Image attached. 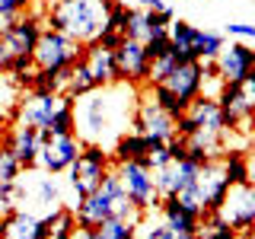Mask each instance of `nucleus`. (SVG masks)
Segmentation results:
<instances>
[{
    "label": "nucleus",
    "instance_id": "nucleus-1",
    "mask_svg": "<svg viewBox=\"0 0 255 239\" xmlns=\"http://www.w3.org/2000/svg\"><path fill=\"white\" fill-rule=\"evenodd\" d=\"M137 99V90L128 83H112L80 96L74 102L77 112V137L83 143H102L112 147L115 137L131 121V109Z\"/></svg>",
    "mask_w": 255,
    "mask_h": 239
},
{
    "label": "nucleus",
    "instance_id": "nucleus-2",
    "mask_svg": "<svg viewBox=\"0 0 255 239\" xmlns=\"http://www.w3.org/2000/svg\"><path fill=\"white\" fill-rule=\"evenodd\" d=\"M102 13L99 0H54L45 10V26L58 29L77 42H93L102 32Z\"/></svg>",
    "mask_w": 255,
    "mask_h": 239
},
{
    "label": "nucleus",
    "instance_id": "nucleus-3",
    "mask_svg": "<svg viewBox=\"0 0 255 239\" xmlns=\"http://www.w3.org/2000/svg\"><path fill=\"white\" fill-rule=\"evenodd\" d=\"M109 169H112L109 147H102V143H83L77 163L67 169V188H70V195H74V204H80L93 188H99L102 175H106Z\"/></svg>",
    "mask_w": 255,
    "mask_h": 239
},
{
    "label": "nucleus",
    "instance_id": "nucleus-4",
    "mask_svg": "<svg viewBox=\"0 0 255 239\" xmlns=\"http://www.w3.org/2000/svg\"><path fill=\"white\" fill-rule=\"evenodd\" d=\"M128 127H131V131H137L140 137H147L150 147H159V143H166V140L175 137V118L166 115V112L156 106L147 86L137 90V99H134Z\"/></svg>",
    "mask_w": 255,
    "mask_h": 239
},
{
    "label": "nucleus",
    "instance_id": "nucleus-5",
    "mask_svg": "<svg viewBox=\"0 0 255 239\" xmlns=\"http://www.w3.org/2000/svg\"><path fill=\"white\" fill-rule=\"evenodd\" d=\"M80 58H83V42L64 35L58 29H48V26L42 29V35H38V42H35V51H32V61L42 70L74 67Z\"/></svg>",
    "mask_w": 255,
    "mask_h": 239
},
{
    "label": "nucleus",
    "instance_id": "nucleus-6",
    "mask_svg": "<svg viewBox=\"0 0 255 239\" xmlns=\"http://www.w3.org/2000/svg\"><path fill=\"white\" fill-rule=\"evenodd\" d=\"M112 169L118 172V179H122V188L128 195V201L137 207V214H153L159 211V201H163V195L156 191V182H153V172L147 169L143 163H118L112 166Z\"/></svg>",
    "mask_w": 255,
    "mask_h": 239
},
{
    "label": "nucleus",
    "instance_id": "nucleus-7",
    "mask_svg": "<svg viewBox=\"0 0 255 239\" xmlns=\"http://www.w3.org/2000/svg\"><path fill=\"white\" fill-rule=\"evenodd\" d=\"M118 195H125L122 179H118L115 169H109L106 175H102L99 188H93L80 204H74L77 223H80V227H93V230H96L102 220L112 217V211H115V198H118Z\"/></svg>",
    "mask_w": 255,
    "mask_h": 239
},
{
    "label": "nucleus",
    "instance_id": "nucleus-8",
    "mask_svg": "<svg viewBox=\"0 0 255 239\" xmlns=\"http://www.w3.org/2000/svg\"><path fill=\"white\" fill-rule=\"evenodd\" d=\"M54 220H58V207L45 214H35L29 207H16V211L0 217V239H48Z\"/></svg>",
    "mask_w": 255,
    "mask_h": 239
},
{
    "label": "nucleus",
    "instance_id": "nucleus-9",
    "mask_svg": "<svg viewBox=\"0 0 255 239\" xmlns=\"http://www.w3.org/2000/svg\"><path fill=\"white\" fill-rule=\"evenodd\" d=\"M115 51V70H118V83H128L134 86V90H143L150 80V61L147 54H143V42L137 38H122L118 48H112Z\"/></svg>",
    "mask_w": 255,
    "mask_h": 239
},
{
    "label": "nucleus",
    "instance_id": "nucleus-10",
    "mask_svg": "<svg viewBox=\"0 0 255 239\" xmlns=\"http://www.w3.org/2000/svg\"><path fill=\"white\" fill-rule=\"evenodd\" d=\"M80 150H83V140L77 134H67V137H48L38 150V159H35V169L42 172H51V175H64L70 166L77 163Z\"/></svg>",
    "mask_w": 255,
    "mask_h": 239
},
{
    "label": "nucleus",
    "instance_id": "nucleus-11",
    "mask_svg": "<svg viewBox=\"0 0 255 239\" xmlns=\"http://www.w3.org/2000/svg\"><path fill=\"white\" fill-rule=\"evenodd\" d=\"M227 191H230V182H227V175H223L220 156L211 159V163H204L201 169H198V179H195V195H198V204H201V217L220 211Z\"/></svg>",
    "mask_w": 255,
    "mask_h": 239
},
{
    "label": "nucleus",
    "instance_id": "nucleus-12",
    "mask_svg": "<svg viewBox=\"0 0 255 239\" xmlns=\"http://www.w3.org/2000/svg\"><path fill=\"white\" fill-rule=\"evenodd\" d=\"M217 214L236 233H249L252 223H255V185H249V182L246 185H230Z\"/></svg>",
    "mask_w": 255,
    "mask_h": 239
},
{
    "label": "nucleus",
    "instance_id": "nucleus-13",
    "mask_svg": "<svg viewBox=\"0 0 255 239\" xmlns=\"http://www.w3.org/2000/svg\"><path fill=\"white\" fill-rule=\"evenodd\" d=\"M0 29H3V45L10 51V58L13 54H32L38 35L45 29V16L42 13H22L10 22H0Z\"/></svg>",
    "mask_w": 255,
    "mask_h": 239
},
{
    "label": "nucleus",
    "instance_id": "nucleus-14",
    "mask_svg": "<svg viewBox=\"0 0 255 239\" xmlns=\"http://www.w3.org/2000/svg\"><path fill=\"white\" fill-rule=\"evenodd\" d=\"M64 99L67 96L61 93H35L29 90L26 96H22L19 109H16V118L13 121H26V124H35V127H48L54 118V112H58L64 106Z\"/></svg>",
    "mask_w": 255,
    "mask_h": 239
},
{
    "label": "nucleus",
    "instance_id": "nucleus-15",
    "mask_svg": "<svg viewBox=\"0 0 255 239\" xmlns=\"http://www.w3.org/2000/svg\"><path fill=\"white\" fill-rule=\"evenodd\" d=\"M214 64H217V74H220L223 83H239V80L255 67V51L243 42H230V45L220 48V54L214 58Z\"/></svg>",
    "mask_w": 255,
    "mask_h": 239
},
{
    "label": "nucleus",
    "instance_id": "nucleus-16",
    "mask_svg": "<svg viewBox=\"0 0 255 239\" xmlns=\"http://www.w3.org/2000/svg\"><path fill=\"white\" fill-rule=\"evenodd\" d=\"M6 147L16 153L22 172H32L35 169V159H38V150H42V134H38L35 124H26V121H13L10 134H6Z\"/></svg>",
    "mask_w": 255,
    "mask_h": 239
},
{
    "label": "nucleus",
    "instance_id": "nucleus-17",
    "mask_svg": "<svg viewBox=\"0 0 255 239\" xmlns=\"http://www.w3.org/2000/svg\"><path fill=\"white\" fill-rule=\"evenodd\" d=\"M83 64H86V70H90L96 90H99V86L118 83L115 51H112V48H106V45H99L96 38H93V42H83Z\"/></svg>",
    "mask_w": 255,
    "mask_h": 239
},
{
    "label": "nucleus",
    "instance_id": "nucleus-18",
    "mask_svg": "<svg viewBox=\"0 0 255 239\" xmlns=\"http://www.w3.org/2000/svg\"><path fill=\"white\" fill-rule=\"evenodd\" d=\"M201 77H204V64L188 61V64H179V67L163 80V86H169V90L179 96V102L188 109V102L201 96Z\"/></svg>",
    "mask_w": 255,
    "mask_h": 239
},
{
    "label": "nucleus",
    "instance_id": "nucleus-19",
    "mask_svg": "<svg viewBox=\"0 0 255 239\" xmlns=\"http://www.w3.org/2000/svg\"><path fill=\"white\" fill-rule=\"evenodd\" d=\"M156 214L166 220V227H169L175 236H198V233H201V217L191 214L185 204H179V198H175V195L163 198Z\"/></svg>",
    "mask_w": 255,
    "mask_h": 239
},
{
    "label": "nucleus",
    "instance_id": "nucleus-20",
    "mask_svg": "<svg viewBox=\"0 0 255 239\" xmlns=\"http://www.w3.org/2000/svg\"><path fill=\"white\" fill-rule=\"evenodd\" d=\"M185 118L191 121L195 131H207V134H223L227 131V127H223V115H220L217 99H204V96L191 99L188 109H185Z\"/></svg>",
    "mask_w": 255,
    "mask_h": 239
},
{
    "label": "nucleus",
    "instance_id": "nucleus-21",
    "mask_svg": "<svg viewBox=\"0 0 255 239\" xmlns=\"http://www.w3.org/2000/svg\"><path fill=\"white\" fill-rule=\"evenodd\" d=\"M150 150H153V147H150V140L140 137L137 131H122L115 137V143L109 147L112 166H118V163H147Z\"/></svg>",
    "mask_w": 255,
    "mask_h": 239
},
{
    "label": "nucleus",
    "instance_id": "nucleus-22",
    "mask_svg": "<svg viewBox=\"0 0 255 239\" xmlns=\"http://www.w3.org/2000/svg\"><path fill=\"white\" fill-rule=\"evenodd\" d=\"M220 166L230 185H246L249 182V169H246V150L243 147H227L220 153Z\"/></svg>",
    "mask_w": 255,
    "mask_h": 239
},
{
    "label": "nucleus",
    "instance_id": "nucleus-23",
    "mask_svg": "<svg viewBox=\"0 0 255 239\" xmlns=\"http://www.w3.org/2000/svg\"><path fill=\"white\" fill-rule=\"evenodd\" d=\"M96 90V83H93V77H90V70H86V64L83 58H80L74 67H70V77H67V86H64V93L61 96H67V99H80V96H86V93H93Z\"/></svg>",
    "mask_w": 255,
    "mask_h": 239
},
{
    "label": "nucleus",
    "instance_id": "nucleus-24",
    "mask_svg": "<svg viewBox=\"0 0 255 239\" xmlns=\"http://www.w3.org/2000/svg\"><path fill=\"white\" fill-rule=\"evenodd\" d=\"M227 45L223 42L220 32H207V29H198L195 42H191V54H195L198 61H214L220 54V48Z\"/></svg>",
    "mask_w": 255,
    "mask_h": 239
},
{
    "label": "nucleus",
    "instance_id": "nucleus-25",
    "mask_svg": "<svg viewBox=\"0 0 255 239\" xmlns=\"http://www.w3.org/2000/svg\"><path fill=\"white\" fill-rule=\"evenodd\" d=\"M22 96H26V90H22V86H16L10 74L0 77V115L16 118V109H19Z\"/></svg>",
    "mask_w": 255,
    "mask_h": 239
},
{
    "label": "nucleus",
    "instance_id": "nucleus-26",
    "mask_svg": "<svg viewBox=\"0 0 255 239\" xmlns=\"http://www.w3.org/2000/svg\"><path fill=\"white\" fill-rule=\"evenodd\" d=\"M48 131L54 137H67V134H77V112H74V99H64V106L54 112Z\"/></svg>",
    "mask_w": 255,
    "mask_h": 239
},
{
    "label": "nucleus",
    "instance_id": "nucleus-27",
    "mask_svg": "<svg viewBox=\"0 0 255 239\" xmlns=\"http://www.w3.org/2000/svg\"><path fill=\"white\" fill-rule=\"evenodd\" d=\"M102 239H137V220H122V217H109L99 227Z\"/></svg>",
    "mask_w": 255,
    "mask_h": 239
},
{
    "label": "nucleus",
    "instance_id": "nucleus-28",
    "mask_svg": "<svg viewBox=\"0 0 255 239\" xmlns=\"http://www.w3.org/2000/svg\"><path fill=\"white\" fill-rule=\"evenodd\" d=\"M137 239H175V233L166 227L163 217H156V211H153V214H143L137 220Z\"/></svg>",
    "mask_w": 255,
    "mask_h": 239
},
{
    "label": "nucleus",
    "instance_id": "nucleus-29",
    "mask_svg": "<svg viewBox=\"0 0 255 239\" xmlns=\"http://www.w3.org/2000/svg\"><path fill=\"white\" fill-rule=\"evenodd\" d=\"M147 90H150V96H153V102H156V106L166 112V115L179 118L182 112H185V106L179 102V96H175V93L169 90V86H163V83H153V86H147Z\"/></svg>",
    "mask_w": 255,
    "mask_h": 239
},
{
    "label": "nucleus",
    "instance_id": "nucleus-30",
    "mask_svg": "<svg viewBox=\"0 0 255 239\" xmlns=\"http://www.w3.org/2000/svg\"><path fill=\"white\" fill-rule=\"evenodd\" d=\"M201 239H236V230L230 227V223L220 220V214H207L201 217Z\"/></svg>",
    "mask_w": 255,
    "mask_h": 239
},
{
    "label": "nucleus",
    "instance_id": "nucleus-31",
    "mask_svg": "<svg viewBox=\"0 0 255 239\" xmlns=\"http://www.w3.org/2000/svg\"><path fill=\"white\" fill-rule=\"evenodd\" d=\"M19 175H22V166H19V159H16V153L6 143H0V185H10Z\"/></svg>",
    "mask_w": 255,
    "mask_h": 239
},
{
    "label": "nucleus",
    "instance_id": "nucleus-32",
    "mask_svg": "<svg viewBox=\"0 0 255 239\" xmlns=\"http://www.w3.org/2000/svg\"><path fill=\"white\" fill-rule=\"evenodd\" d=\"M195 35H198V26H191L188 19H172L169 22V42H172V48H191Z\"/></svg>",
    "mask_w": 255,
    "mask_h": 239
},
{
    "label": "nucleus",
    "instance_id": "nucleus-33",
    "mask_svg": "<svg viewBox=\"0 0 255 239\" xmlns=\"http://www.w3.org/2000/svg\"><path fill=\"white\" fill-rule=\"evenodd\" d=\"M125 35H128V38H137V42H143V38H147V10H143V6H131V13H128V26H125Z\"/></svg>",
    "mask_w": 255,
    "mask_h": 239
},
{
    "label": "nucleus",
    "instance_id": "nucleus-34",
    "mask_svg": "<svg viewBox=\"0 0 255 239\" xmlns=\"http://www.w3.org/2000/svg\"><path fill=\"white\" fill-rule=\"evenodd\" d=\"M35 0H0V22H10L16 16L29 13Z\"/></svg>",
    "mask_w": 255,
    "mask_h": 239
},
{
    "label": "nucleus",
    "instance_id": "nucleus-35",
    "mask_svg": "<svg viewBox=\"0 0 255 239\" xmlns=\"http://www.w3.org/2000/svg\"><path fill=\"white\" fill-rule=\"evenodd\" d=\"M169 48H172L169 38H147V42H143V54H147V61H156V58H163Z\"/></svg>",
    "mask_w": 255,
    "mask_h": 239
},
{
    "label": "nucleus",
    "instance_id": "nucleus-36",
    "mask_svg": "<svg viewBox=\"0 0 255 239\" xmlns=\"http://www.w3.org/2000/svg\"><path fill=\"white\" fill-rule=\"evenodd\" d=\"M227 32L236 38H255V26H246V22H230Z\"/></svg>",
    "mask_w": 255,
    "mask_h": 239
},
{
    "label": "nucleus",
    "instance_id": "nucleus-37",
    "mask_svg": "<svg viewBox=\"0 0 255 239\" xmlns=\"http://www.w3.org/2000/svg\"><path fill=\"white\" fill-rule=\"evenodd\" d=\"M70 239H102V236H99V230H93V227H77V233Z\"/></svg>",
    "mask_w": 255,
    "mask_h": 239
},
{
    "label": "nucleus",
    "instance_id": "nucleus-38",
    "mask_svg": "<svg viewBox=\"0 0 255 239\" xmlns=\"http://www.w3.org/2000/svg\"><path fill=\"white\" fill-rule=\"evenodd\" d=\"M246 169H249V185H255V150H246Z\"/></svg>",
    "mask_w": 255,
    "mask_h": 239
},
{
    "label": "nucleus",
    "instance_id": "nucleus-39",
    "mask_svg": "<svg viewBox=\"0 0 255 239\" xmlns=\"http://www.w3.org/2000/svg\"><path fill=\"white\" fill-rule=\"evenodd\" d=\"M10 127H13V118H6V115H0V143L6 140V134H10Z\"/></svg>",
    "mask_w": 255,
    "mask_h": 239
},
{
    "label": "nucleus",
    "instance_id": "nucleus-40",
    "mask_svg": "<svg viewBox=\"0 0 255 239\" xmlns=\"http://www.w3.org/2000/svg\"><path fill=\"white\" fill-rule=\"evenodd\" d=\"M137 6H143V10H163L166 0H137Z\"/></svg>",
    "mask_w": 255,
    "mask_h": 239
},
{
    "label": "nucleus",
    "instance_id": "nucleus-41",
    "mask_svg": "<svg viewBox=\"0 0 255 239\" xmlns=\"http://www.w3.org/2000/svg\"><path fill=\"white\" fill-rule=\"evenodd\" d=\"M175 239H201V236H175Z\"/></svg>",
    "mask_w": 255,
    "mask_h": 239
},
{
    "label": "nucleus",
    "instance_id": "nucleus-42",
    "mask_svg": "<svg viewBox=\"0 0 255 239\" xmlns=\"http://www.w3.org/2000/svg\"><path fill=\"white\" fill-rule=\"evenodd\" d=\"M249 233H252V239H255V223H252V230H249Z\"/></svg>",
    "mask_w": 255,
    "mask_h": 239
},
{
    "label": "nucleus",
    "instance_id": "nucleus-43",
    "mask_svg": "<svg viewBox=\"0 0 255 239\" xmlns=\"http://www.w3.org/2000/svg\"><path fill=\"white\" fill-rule=\"evenodd\" d=\"M252 127H255V115H252Z\"/></svg>",
    "mask_w": 255,
    "mask_h": 239
}]
</instances>
